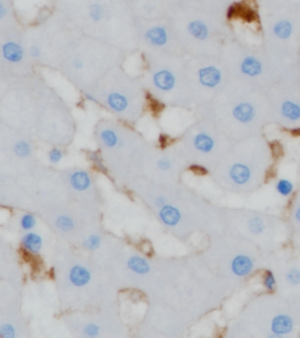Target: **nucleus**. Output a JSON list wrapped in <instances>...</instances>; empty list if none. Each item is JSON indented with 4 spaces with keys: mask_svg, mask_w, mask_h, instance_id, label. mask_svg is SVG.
Listing matches in <instances>:
<instances>
[{
    "mask_svg": "<svg viewBox=\"0 0 300 338\" xmlns=\"http://www.w3.org/2000/svg\"><path fill=\"white\" fill-rule=\"evenodd\" d=\"M231 289L219 278L201 252L156 257L154 273L142 294L153 305L188 325L221 308Z\"/></svg>",
    "mask_w": 300,
    "mask_h": 338,
    "instance_id": "1",
    "label": "nucleus"
},
{
    "mask_svg": "<svg viewBox=\"0 0 300 338\" xmlns=\"http://www.w3.org/2000/svg\"><path fill=\"white\" fill-rule=\"evenodd\" d=\"M0 123L50 147H68L78 133L72 107L39 71L25 78L0 81Z\"/></svg>",
    "mask_w": 300,
    "mask_h": 338,
    "instance_id": "2",
    "label": "nucleus"
},
{
    "mask_svg": "<svg viewBox=\"0 0 300 338\" xmlns=\"http://www.w3.org/2000/svg\"><path fill=\"white\" fill-rule=\"evenodd\" d=\"M129 191L152 212L174 238L188 242L195 235L205 238L225 231L223 207L181 181L159 183L141 177Z\"/></svg>",
    "mask_w": 300,
    "mask_h": 338,
    "instance_id": "3",
    "label": "nucleus"
},
{
    "mask_svg": "<svg viewBox=\"0 0 300 338\" xmlns=\"http://www.w3.org/2000/svg\"><path fill=\"white\" fill-rule=\"evenodd\" d=\"M51 266L61 312L120 308V290L106 270L78 247L57 239Z\"/></svg>",
    "mask_w": 300,
    "mask_h": 338,
    "instance_id": "4",
    "label": "nucleus"
},
{
    "mask_svg": "<svg viewBox=\"0 0 300 338\" xmlns=\"http://www.w3.org/2000/svg\"><path fill=\"white\" fill-rule=\"evenodd\" d=\"M50 6L76 32L139 54L137 17L129 0H51Z\"/></svg>",
    "mask_w": 300,
    "mask_h": 338,
    "instance_id": "5",
    "label": "nucleus"
},
{
    "mask_svg": "<svg viewBox=\"0 0 300 338\" xmlns=\"http://www.w3.org/2000/svg\"><path fill=\"white\" fill-rule=\"evenodd\" d=\"M93 139L104 173L116 186L129 190L144 176L146 160L155 144L135 126L114 118H101L94 125Z\"/></svg>",
    "mask_w": 300,
    "mask_h": 338,
    "instance_id": "6",
    "label": "nucleus"
},
{
    "mask_svg": "<svg viewBox=\"0 0 300 338\" xmlns=\"http://www.w3.org/2000/svg\"><path fill=\"white\" fill-rule=\"evenodd\" d=\"M259 89L230 78L212 101L195 116L211 121L231 141L259 135L263 126L264 103Z\"/></svg>",
    "mask_w": 300,
    "mask_h": 338,
    "instance_id": "7",
    "label": "nucleus"
},
{
    "mask_svg": "<svg viewBox=\"0 0 300 338\" xmlns=\"http://www.w3.org/2000/svg\"><path fill=\"white\" fill-rule=\"evenodd\" d=\"M129 54L114 45L74 31L58 72L80 94L95 86L108 72L124 65Z\"/></svg>",
    "mask_w": 300,
    "mask_h": 338,
    "instance_id": "8",
    "label": "nucleus"
},
{
    "mask_svg": "<svg viewBox=\"0 0 300 338\" xmlns=\"http://www.w3.org/2000/svg\"><path fill=\"white\" fill-rule=\"evenodd\" d=\"M81 95L87 102L102 108L111 118L131 126H136L144 118L152 101L141 74H131L124 65L111 69Z\"/></svg>",
    "mask_w": 300,
    "mask_h": 338,
    "instance_id": "9",
    "label": "nucleus"
},
{
    "mask_svg": "<svg viewBox=\"0 0 300 338\" xmlns=\"http://www.w3.org/2000/svg\"><path fill=\"white\" fill-rule=\"evenodd\" d=\"M268 161V149L258 135L232 142L208 176L226 193H252L264 181Z\"/></svg>",
    "mask_w": 300,
    "mask_h": 338,
    "instance_id": "10",
    "label": "nucleus"
},
{
    "mask_svg": "<svg viewBox=\"0 0 300 338\" xmlns=\"http://www.w3.org/2000/svg\"><path fill=\"white\" fill-rule=\"evenodd\" d=\"M170 20L188 58H221L224 45L235 36L226 16L184 4H181Z\"/></svg>",
    "mask_w": 300,
    "mask_h": 338,
    "instance_id": "11",
    "label": "nucleus"
},
{
    "mask_svg": "<svg viewBox=\"0 0 300 338\" xmlns=\"http://www.w3.org/2000/svg\"><path fill=\"white\" fill-rule=\"evenodd\" d=\"M201 253L231 291L256 274L261 263V249L256 243L226 231L208 236Z\"/></svg>",
    "mask_w": 300,
    "mask_h": 338,
    "instance_id": "12",
    "label": "nucleus"
},
{
    "mask_svg": "<svg viewBox=\"0 0 300 338\" xmlns=\"http://www.w3.org/2000/svg\"><path fill=\"white\" fill-rule=\"evenodd\" d=\"M142 80L150 100L162 107L194 110L187 81L186 55L142 51Z\"/></svg>",
    "mask_w": 300,
    "mask_h": 338,
    "instance_id": "13",
    "label": "nucleus"
},
{
    "mask_svg": "<svg viewBox=\"0 0 300 338\" xmlns=\"http://www.w3.org/2000/svg\"><path fill=\"white\" fill-rule=\"evenodd\" d=\"M73 33L74 30L50 5L41 10L36 19L25 25L26 44L34 66L58 72Z\"/></svg>",
    "mask_w": 300,
    "mask_h": 338,
    "instance_id": "14",
    "label": "nucleus"
},
{
    "mask_svg": "<svg viewBox=\"0 0 300 338\" xmlns=\"http://www.w3.org/2000/svg\"><path fill=\"white\" fill-rule=\"evenodd\" d=\"M232 142L211 121L196 117L174 144L186 159L189 170L209 175Z\"/></svg>",
    "mask_w": 300,
    "mask_h": 338,
    "instance_id": "15",
    "label": "nucleus"
},
{
    "mask_svg": "<svg viewBox=\"0 0 300 338\" xmlns=\"http://www.w3.org/2000/svg\"><path fill=\"white\" fill-rule=\"evenodd\" d=\"M230 78L221 58H188L187 81L194 113L210 103Z\"/></svg>",
    "mask_w": 300,
    "mask_h": 338,
    "instance_id": "16",
    "label": "nucleus"
},
{
    "mask_svg": "<svg viewBox=\"0 0 300 338\" xmlns=\"http://www.w3.org/2000/svg\"><path fill=\"white\" fill-rule=\"evenodd\" d=\"M65 329L76 338H118L127 336L120 308L62 312Z\"/></svg>",
    "mask_w": 300,
    "mask_h": 338,
    "instance_id": "17",
    "label": "nucleus"
},
{
    "mask_svg": "<svg viewBox=\"0 0 300 338\" xmlns=\"http://www.w3.org/2000/svg\"><path fill=\"white\" fill-rule=\"evenodd\" d=\"M38 142L25 132L0 123V173L20 176L40 163Z\"/></svg>",
    "mask_w": 300,
    "mask_h": 338,
    "instance_id": "18",
    "label": "nucleus"
},
{
    "mask_svg": "<svg viewBox=\"0 0 300 338\" xmlns=\"http://www.w3.org/2000/svg\"><path fill=\"white\" fill-rule=\"evenodd\" d=\"M25 25L0 31V81L25 78L39 71L30 57Z\"/></svg>",
    "mask_w": 300,
    "mask_h": 338,
    "instance_id": "19",
    "label": "nucleus"
},
{
    "mask_svg": "<svg viewBox=\"0 0 300 338\" xmlns=\"http://www.w3.org/2000/svg\"><path fill=\"white\" fill-rule=\"evenodd\" d=\"M226 232L243 236L261 249L270 241L273 223L264 212L246 208L223 207Z\"/></svg>",
    "mask_w": 300,
    "mask_h": 338,
    "instance_id": "20",
    "label": "nucleus"
},
{
    "mask_svg": "<svg viewBox=\"0 0 300 338\" xmlns=\"http://www.w3.org/2000/svg\"><path fill=\"white\" fill-rule=\"evenodd\" d=\"M189 166L175 144L154 146L145 163V179L159 183H175L183 181Z\"/></svg>",
    "mask_w": 300,
    "mask_h": 338,
    "instance_id": "21",
    "label": "nucleus"
},
{
    "mask_svg": "<svg viewBox=\"0 0 300 338\" xmlns=\"http://www.w3.org/2000/svg\"><path fill=\"white\" fill-rule=\"evenodd\" d=\"M139 53L142 51L186 55L170 19L137 18ZM187 57V55H186Z\"/></svg>",
    "mask_w": 300,
    "mask_h": 338,
    "instance_id": "22",
    "label": "nucleus"
},
{
    "mask_svg": "<svg viewBox=\"0 0 300 338\" xmlns=\"http://www.w3.org/2000/svg\"><path fill=\"white\" fill-rule=\"evenodd\" d=\"M22 291L5 282L0 284V338H27L31 327L22 308Z\"/></svg>",
    "mask_w": 300,
    "mask_h": 338,
    "instance_id": "23",
    "label": "nucleus"
},
{
    "mask_svg": "<svg viewBox=\"0 0 300 338\" xmlns=\"http://www.w3.org/2000/svg\"><path fill=\"white\" fill-rule=\"evenodd\" d=\"M60 173L69 194L78 203L102 210L103 191L96 174L92 169L82 166H72L61 168Z\"/></svg>",
    "mask_w": 300,
    "mask_h": 338,
    "instance_id": "24",
    "label": "nucleus"
},
{
    "mask_svg": "<svg viewBox=\"0 0 300 338\" xmlns=\"http://www.w3.org/2000/svg\"><path fill=\"white\" fill-rule=\"evenodd\" d=\"M0 204L10 210H32V205L17 176L0 173Z\"/></svg>",
    "mask_w": 300,
    "mask_h": 338,
    "instance_id": "25",
    "label": "nucleus"
},
{
    "mask_svg": "<svg viewBox=\"0 0 300 338\" xmlns=\"http://www.w3.org/2000/svg\"><path fill=\"white\" fill-rule=\"evenodd\" d=\"M0 278L12 287L23 290L24 270L17 250L2 240L0 246Z\"/></svg>",
    "mask_w": 300,
    "mask_h": 338,
    "instance_id": "26",
    "label": "nucleus"
},
{
    "mask_svg": "<svg viewBox=\"0 0 300 338\" xmlns=\"http://www.w3.org/2000/svg\"><path fill=\"white\" fill-rule=\"evenodd\" d=\"M183 0H129L132 11L141 19H170Z\"/></svg>",
    "mask_w": 300,
    "mask_h": 338,
    "instance_id": "27",
    "label": "nucleus"
},
{
    "mask_svg": "<svg viewBox=\"0 0 300 338\" xmlns=\"http://www.w3.org/2000/svg\"><path fill=\"white\" fill-rule=\"evenodd\" d=\"M19 246L20 249L27 255L38 257L41 254H44L45 248H46V239L44 234L40 232L31 231L24 234H20L19 238Z\"/></svg>",
    "mask_w": 300,
    "mask_h": 338,
    "instance_id": "28",
    "label": "nucleus"
},
{
    "mask_svg": "<svg viewBox=\"0 0 300 338\" xmlns=\"http://www.w3.org/2000/svg\"><path fill=\"white\" fill-rule=\"evenodd\" d=\"M39 215L33 210H19L17 211L13 217L10 218V229L16 233L24 234V233L36 231L39 223Z\"/></svg>",
    "mask_w": 300,
    "mask_h": 338,
    "instance_id": "29",
    "label": "nucleus"
},
{
    "mask_svg": "<svg viewBox=\"0 0 300 338\" xmlns=\"http://www.w3.org/2000/svg\"><path fill=\"white\" fill-rule=\"evenodd\" d=\"M294 329V319L287 312H275L272 317L270 331L266 338H284Z\"/></svg>",
    "mask_w": 300,
    "mask_h": 338,
    "instance_id": "30",
    "label": "nucleus"
},
{
    "mask_svg": "<svg viewBox=\"0 0 300 338\" xmlns=\"http://www.w3.org/2000/svg\"><path fill=\"white\" fill-rule=\"evenodd\" d=\"M23 24L17 10L16 0H0V31H5Z\"/></svg>",
    "mask_w": 300,
    "mask_h": 338,
    "instance_id": "31",
    "label": "nucleus"
},
{
    "mask_svg": "<svg viewBox=\"0 0 300 338\" xmlns=\"http://www.w3.org/2000/svg\"><path fill=\"white\" fill-rule=\"evenodd\" d=\"M279 116L287 123L300 120V104L292 100H284L279 106Z\"/></svg>",
    "mask_w": 300,
    "mask_h": 338,
    "instance_id": "32",
    "label": "nucleus"
},
{
    "mask_svg": "<svg viewBox=\"0 0 300 338\" xmlns=\"http://www.w3.org/2000/svg\"><path fill=\"white\" fill-rule=\"evenodd\" d=\"M293 32L292 23L287 19H279L272 24L271 33L279 40H286L291 38Z\"/></svg>",
    "mask_w": 300,
    "mask_h": 338,
    "instance_id": "33",
    "label": "nucleus"
},
{
    "mask_svg": "<svg viewBox=\"0 0 300 338\" xmlns=\"http://www.w3.org/2000/svg\"><path fill=\"white\" fill-rule=\"evenodd\" d=\"M261 287L266 294H274L278 290V277L272 269H265L261 274Z\"/></svg>",
    "mask_w": 300,
    "mask_h": 338,
    "instance_id": "34",
    "label": "nucleus"
},
{
    "mask_svg": "<svg viewBox=\"0 0 300 338\" xmlns=\"http://www.w3.org/2000/svg\"><path fill=\"white\" fill-rule=\"evenodd\" d=\"M66 148L67 147H62V146H52V147H50V149L46 152V160L48 165L52 167L60 165L64 161L65 156L67 155Z\"/></svg>",
    "mask_w": 300,
    "mask_h": 338,
    "instance_id": "35",
    "label": "nucleus"
},
{
    "mask_svg": "<svg viewBox=\"0 0 300 338\" xmlns=\"http://www.w3.org/2000/svg\"><path fill=\"white\" fill-rule=\"evenodd\" d=\"M274 190L279 196L288 198L293 196L295 187L294 183H293L289 179H287V177H280V179H278L277 182L274 183Z\"/></svg>",
    "mask_w": 300,
    "mask_h": 338,
    "instance_id": "36",
    "label": "nucleus"
},
{
    "mask_svg": "<svg viewBox=\"0 0 300 338\" xmlns=\"http://www.w3.org/2000/svg\"><path fill=\"white\" fill-rule=\"evenodd\" d=\"M284 281L286 284L292 285V287L299 285L300 284V269L299 268H296V267L288 268V269L284 273Z\"/></svg>",
    "mask_w": 300,
    "mask_h": 338,
    "instance_id": "37",
    "label": "nucleus"
},
{
    "mask_svg": "<svg viewBox=\"0 0 300 338\" xmlns=\"http://www.w3.org/2000/svg\"><path fill=\"white\" fill-rule=\"evenodd\" d=\"M293 216H294L295 222L299 223V224H300V204L294 209V214H293Z\"/></svg>",
    "mask_w": 300,
    "mask_h": 338,
    "instance_id": "38",
    "label": "nucleus"
},
{
    "mask_svg": "<svg viewBox=\"0 0 300 338\" xmlns=\"http://www.w3.org/2000/svg\"><path fill=\"white\" fill-rule=\"evenodd\" d=\"M233 2H235V3H237V0H233Z\"/></svg>",
    "mask_w": 300,
    "mask_h": 338,
    "instance_id": "39",
    "label": "nucleus"
}]
</instances>
